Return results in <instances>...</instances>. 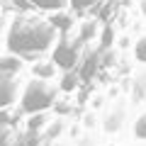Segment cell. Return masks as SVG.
I'll return each instance as SVG.
<instances>
[{"mask_svg": "<svg viewBox=\"0 0 146 146\" xmlns=\"http://www.w3.org/2000/svg\"><path fill=\"white\" fill-rule=\"evenodd\" d=\"M29 3H34L39 7H46V10H56V7L66 5V0H29Z\"/></svg>", "mask_w": 146, "mask_h": 146, "instance_id": "obj_2", "label": "cell"}, {"mask_svg": "<svg viewBox=\"0 0 146 146\" xmlns=\"http://www.w3.org/2000/svg\"><path fill=\"white\" fill-rule=\"evenodd\" d=\"M76 7H85V5H90V3H95V0H71Z\"/></svg>", "mask_w": 146, "mask_h": 146, "instance_id": "obj_3", "label": "cell"}, {"mask_svg": "<svg viewBox=\"0 0 146 146\" xmlns=\"http://www.w3.org/2000/svg\"><path fill=\"white\" fill-rule=\"evenodd\" d=\"M51 39V27L44 22L34 20H17V25L12 27L10 44L17 51H32V49H44Z\"/></svg>", "mask_w": 146, "mask_h": 146, "instance_id": "obj_1", "label": "cell"}]
</instances>
